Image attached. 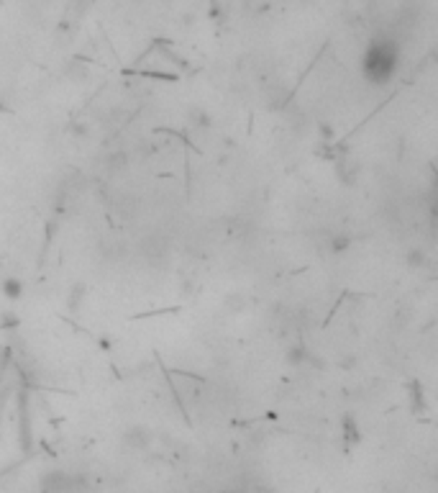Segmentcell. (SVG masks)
Wrapping results in <instances>:
<instances>
[{
    "label": "cell",
    "instance_id": "6da1fadb",
    "mask_svg": "<svg viewBox=\"0 0 438 493\" xmlns=\"http://www.w3.org/2000/svg\"><path fill=\"white\" fill-rule=\"evenodd\" d=\"M364 70L375 83H385L390 75L395 72V62H397V46L390 41H377L369 49L367 59H364Z\"/></svg>",
    "mask_w": 438,
    "mask_h": 493
},
{
    "label": "cell",
    "instance_id": "7a4b0ae2",
    "mask_svg": "<svg viewBox=\"0 0 438 493\" xmlns=\"http://www.w3.org/2000/svg\"><path fill=\"white\" fill-rule=\"evenodd\" d=\"M3 293H6L8 298H19V295L24 293V285H21L16 278H8V280H3Z\"/></svg>",
    "mask_w": 438,
    "mask_h": 493
},
{
    "label": "cell",
    "instance_id": "3957f363",
    "mask_svg": "<svg viewBox=\"0 0 438 493\" xmlns=\"http://www.w3.org/2000/svg\"><path fill=\"white\" fill-rule=\"evenodd\" d=\"M426 265V255L420 250H413L410 252V268H423Z\"/></svg>",
    "mask_w": 438,
    "mask_h": 493
}]
</instances>
